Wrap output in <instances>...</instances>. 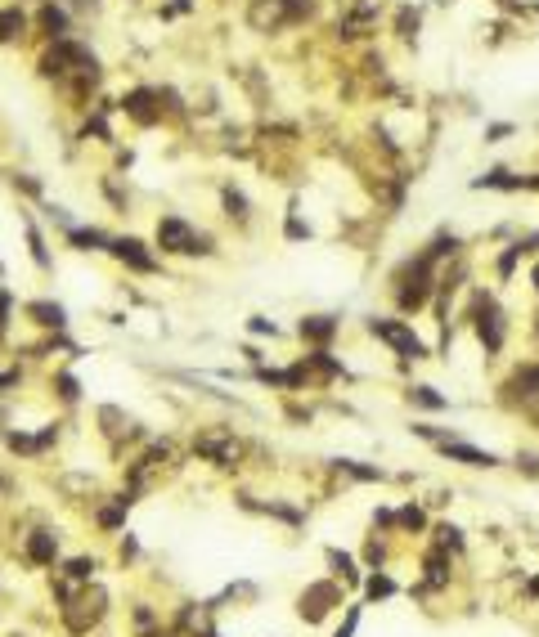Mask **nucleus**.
Returning <instances> with one entry per match:
<instances>
[{
	"label": "nucleus",
	"instance_id": "obj_1",
	"mask_svg": "<svg viewBox=\"0 0 539 637\" xmlns=\"http://www.w3.org/2000/svg\"><path fill=\"white\" fill-rule=\"evenodd\" d=\"M109 615V593L99 584H81L68 602H59V629L68 637H90Z\"/></svg>",
	"mask_w": 539,
	"mask_h": 637
},
{
	"label": "nucleus",
	"instance_id": "obj_2",
	"mask_svg": "<svg viewBox=\"0 0 539 637\" xmlns=\"http://www.w3.org/2000/svg\"><path fill=\"white\" fill-rule=\"evenodd\" d=\"M194 454H198L203 463H212V467H239L243 445H239L234 431H225V426H203V431L194 436Z\"/></svg>",
	"mask_w": 539,
	"mask_h": 637
},
{
	"label": "nucleus",
	"instance_id": "obj_3",
	"mask_svg": "<svg viewBox=\"0 0 539 637\" xmlns=\"http://www.w3.org/2000/svg\"><path fill=\"white\" fill-rule=\"evenodd\" d=\"M59 529L54 525H32L23 539H18V557H23V566H32V570H54L59 566Z\"/></svg>",
	"mask_w": 539,
	"mask_h": 637
},
{
	"label": "nucleus",
	"instance_id": "obj_4",
	"mask_svg": "<svg viewBox=\"0 0 539 637\" xmlns=\"http://www.w3.org/2000/svg\"><path fill=\"white\" fill-rule=\"evenodd\" d=\"M157 248L171 256H194V252H212L207 248V239L189 225V220H180V216H162L157 220Z\"/></svg>",
	"mask_w": 539,
	"mask_h": 637
},
{
	"label": "nucleus",
	"instance_id": "obj_5",
	"mask_svg": "<svg viewBox=\"0 0 539 637\" xmlns=\"http://www.w3.org/2000/svg\"><path fill=\"white\" fill-rule=\"evenodd\" d=\"M401 305L404 310H418L427 296H431V256H418V260H409L401 274Z\"/></svg>",
	"mask_w": 539,
	"mask_h": 637
},
{
	"label": "nucleus",
	"instance_id": "obj_6",
	"mask_svg": "<svg viewBox=\"0 0 539 637\" xmlns=\"http://www.w3.org/2000/svg\"><path fill=\"white\" fill-rule=\"evenodd\" d=\"M369 328H374V337H383L387 346H396L404 360H422V355H427V346L413 337V328H404V323H396V319H374Z\"/></svg>",
	"mask_w": 539,
	"mask_h": 637
},
{
	"label": "nucleus",
	"instance_id": "obj_7",
	"mask_svg": "<svg viewBox=\"0 0 539 637\" xmlns=\"http://www.w3.org/2000/svg\"><path fill=\"white\" fill-rule=\"evenodd\" d=\"M122 113L139 122V126H157L162 122V108H157V90H148V86H135L122 95Z\"/></svg>",
	"mask_w": 539,
	"mask_h": 637
},
{
	"label": "nucleus",
	"instance_id": "obj_8",
	"mask_svg": "<svg viewBox=\"0 0 539 637\" xmlns=\"http://www.w3.org/2000/svg\"><path fill=\"white\" fill-rule=\"evenodd\" d=\"M109 252L118 256L127 269H135V274H157V256L148 252L139 239H113V243H109Z\"/></svg>",
	"mask_w": 539,
	"mask_h": 637
},
{
	"label": "nucleus",
	"instance_id": "obj_9",
	"mask_svg": "<svg viewBox=\"0 0 539 637\" xmlns=\"http://www.w3.org/2000/svg\"><path fill=\"white\" fill-rule=\"evenodd\" d=\"M36 32H41L45 41H63V36L72 32L68 5H63V0H45V5H41V14H36Z\"/></svg>",
	"mask_w": 539,
	"mask_h": 637
},
{
	"label": "nucleus",
	"instance_id": "obj_10",
	"mask_svg": "<svg viewBox=\"0 0 539 637\" xmlns=\"http://www.w3.org/2000/svg\"><path fill=\"white\" fill-rule=\"evenodd\" d=\"M23 314H27L36 328H45V333H63V328H68V310H63L59 301H27Z\"/></svg>",
	"mask_w": 539,
	"mask_h": 637
},
{
	"label": "nucleus",
	"instance_id": "obj_11",
	"mask_svg": "<svg viewBox=\"0 0 539 637\" xmlns=\"http://www.w3.org/2000/svg\"><path fill=\"white\" fill-rule=\"evenodd\" d=\"M342 602V593L333 588V584H315L310 593H301V620H324L328 615V606H337Z\"/></svg>",
	"mask_w": 539,
	"mask_h": 637
},
{
	"label": "nucleus",
	"instance_id": "obj_12",
	"mask_svg": "<svg viewBox=\"0 0 539 637\" xmlns=\"http://www.w3.org/2000/svg\"><path fill=\"white\" fill-rule=\"evenodd\" d=\"M27 32H32V18L18 5H0V45H18L27 41Z\"/></svg>",
	"mask_w": 539,
	"mask_h": 637
},
{
	"label": "nucleus",
	"instance_id": "obj_13",
	"mask_svg": "<svg viewBox=\"0 0 539 637\" xmlns=\"http://www.w3.org/2000/svg\"><path fill=\"white\" fill-rule=\"evenodd\" d=\"M95 570H99V561H95V557H68V561H59V566H54V575H59V579H68V584H95Z\"/></svg>",
	"mask_w": 539,
	"mask_h": 637
},
{
	"label": "nucleus",
	"instance_id": "obj_14",
	"mask_svg": "<svg viewBox=\"0 0 539 637\" xmlns=\"http://www.w3.org/2000/svg\"><path fill=\"white\" fill-rule=\"evenodd\" d=\"M440 454L454 458V463H468V467H495V454H481V449L459 445V440H440Z\"/></svg>",
	"mask_w": 539,
	"mask_h": 637
},
{
	"label": "nucleus",
	"instance_id": "obj_15",
	"mask_svg": "<svg viewBox=\"0 0 539 637\" xmlns=\"http://www.w3.org/2000/svg\"><path fill=\"white\" fill-rule=\"evenodd\" d=\"M99 422H104V436L118 445V440H127V436H135V422L122 413V408H113V404H104L99 408Z\"/></svg>",
	"mask_w": 539,
	"mask_h": 637
},
{
	"label": "nucleus",
	"instance_id": "obj_16",
	"mask_svg": "<svg viewBox=\"0 0 539 637\" xmlns=\"http://www.w3.org/2000/svg\"><path fill=\"white\" fill-rule=\"evenodd\" d=\"M68 243H72L77 252H109V243H113V239H109L104 230H86V225H72V230H68Z\"/></svg>",
	"mask_w": 539,
	"mask_h": 637
},
{
	"label": "nucleus",
	"instance_id": "obj_17",
	"mask_svg": "<svg viewBox=\"0 0 539 637\" xmlns=\"http://www.w3.org/2000/svg\"><path fill=\"white\" fill-rule=\"evenodd\" d=\"M477 328H481V342L490 346V351H499L504 346V319H499V310L486 301L481 305V319H477Z\"/></svg>",
	"mask_w": 539,
	"mask_h": 637
},
{
	"label": "nucleus",
	"instance_id": "obj_18",
	"mask_svg": "<svg viewBox=\"0 0 539 637\" xmlns=\"http://www.w3.org/2000/svg\"><path fill=\"white\" fill-rule=\"evenodd\" d=\"M23 234H27V252H32V260H36V269H50L54 260H50V248H45V239H41V230L27 220L23 225Z\"/></svg>",
	"mask_w": 539,
	"mask_h": 637
},
{
	"label": "nucleus",
	"instance_id": "obj_19",
	"mask_svg": "<svg viewBox=\"0 0 539 637\" xmlns=\"http://www.w3.org/2000/svg\"><path fill=\"white\" fill-rule=\"evenodd\" d=\"M50 386H54V395H59L63 404H77V399H81V386H77V378H72L68 369H59V373L50 378Z\"/></svg>",
	"mask_w": 539,
	"mask_h": 637
},
{
	"label": "nucleus",
	"instance_id": "obj_20",
	"mask_svg": "<svg viewBox=\"0 0 539 637\" xmlns=\"http://www.w3.org/2000/svg\"><path fill=\"white\" fill-rule=\"evenodd\" d=\"M337 333V319H301V337L310 342H328Z\"/></svg>",
	"mask_w": 539,
	"mask_h": 637
},
{
	"label": "nucleus",
	"instance_id": "obj_21",
	"mask_svg": "<svg viewBox=\"0 0 539 637\" xmlns=\"http://www.w3.org/2000/svg\"><path fill=\"white\" fill-rule=\"evenodd\" d=\"M225 211H230V216H239V220H243V216H248V198H243V193H239V189H225Z\"/></svg>",
	"mask_w": 539,
	"mask_h": 637
},
{
	"label": "nucleus",
	"instance_id": "obj_22",
	"mask_svg": "<svg viewBox=\"0 0 539 637\" xmlns=\"http://www.w3.org/2000/svg\"><path fill=\"white\" fill-rule=\"evenodd\" d=\"M9 323H14V296L0 287V342H5V333H9Z\"/></svg>",
	"mask_w": 539,
	"mask_h": 637
},
{
	"label": "nucleus",
	"instance_id": "obj_23",
	"mask_svg": "<svg viewBox=\"0 0 539 637\" xmlns=\"http://www.w3.org/2000/svg\"><path fill=\"white\" fill-rule=\"evenodd\" d=\"M413 399L427 404V408H445V395H436L431 386H413Z\"/></svg>",
	"mask_w": 539,
	"mask_h": 637
},
{
	"label": "nucleus",
	"instance_id": "obj_24",
	"mask_svg": "<svg viewBox=\"0 0 539 637\" xmlns=\"http://www.w3.org/2000/svg\"><path fill=\"white\" fill-rule=\"evenodd\" d=\"M392 593H396V584H392L387 575H374V579H369V597H392Z\"/></svg>",
	"mask_w": 539,
	"mask_h": 637
},
{
	"label": "nucleus",
	"instance_id": "obj_25",
	"mask_svg": "<svg viewBox=\"0 0 539 637\" xmlns=\"http://www.w3.org/2000/svg\"><path fill=\"white\" fill-rule=\"evenodd\" d=\"M18 382H23V369H18V364H14V369H0V395H9Z\"/></svg>",
	"mask_w": 539,
	"mask_h": 637
},
{
	"label": "nucleus",
	"instance_id": "obj_26",
	"mask_svg": "<svg viewBox=\"0 0 539 637\" xmlns=\"http://www.w3.org/2000/svg\"><path fill=\"white\" fill-rule=\"evenodd\" d=\"M401 525L418 529V525H422V511H418V508H404V511H401Z\"/></svg>",
	"mask_w": 539,
	"mask_h": 637
},
{
	"label": "nucleus",
	"instance_id": "obj_27",
	"mask_svg": "<svg viewBox=\"0 0 539 637\" xmlns=\"http://www.w3.org/2000/svg\"><path fill=\"white\" fill-rule=\"evenodd\" d=\"M135 552H139V543H135L131 534H127V539H122V561H131Z\"/></svg>",
	"mask_w": 539,
	"mask_h": 637
},
{
	"label": "nucleus",
	"instance_id": "obj_28",
	"mask_svg": "<svg viewBox=\"0 0 539 637\" xmlns=\"http://www.w3.org/2000/svg\"><path fill=\"white\" fill-rule=\"evenodd\" d=\"M355 620H360V611H351V615H346V624H342V633H337V637H351V633H355Z\"/></svg>",
	"mask_w": 539,
	"mask_h": 637
},
{
	"label": "nucleus",
	"instance_id": "obj_29",
	"mask_svg": "<svg viewBox=\"0 0 539 637\" xmlns=\"http://www.w3.org/2000/svg\"><path fill=\"white\" fill-rule=\"evenodd\" d=\"M252 333H270V337H274V323H270V319H252Z\"/></svg>",
	"mask_w": 539,
	"mask_h": 637
},
{
	"label": "nucleus",
	"instance_id": "obj_30",
	"mask_svg": "<svg viewBox=\"0 0 539 637\" xmlns=\"http://www.w3.org/2000/svg\"><path fill=\"white\" fill-rule=\"evenodd\" d=\"M9 490H14V481H9V476L0 472V499H9Z\"/></svg>",
	"mask_w": 539,
	"mask_h": 637
}]
</instances>
